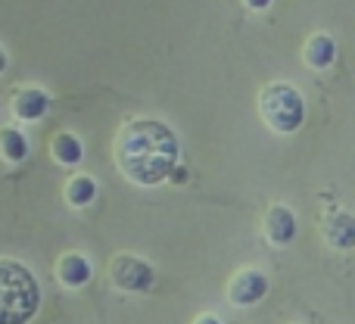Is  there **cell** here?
I'll list each match as a JSON object with an SVG mask.
<instances>
[{
	"label": "cell",
	"mask_w": 355,
	"mask_h": 324,
	"mask_svg": "<svg viewBox=\"0 0 355 324\" xmlns=\"http://www.w3.org/2000/svg\"><path fill=\"white\" fill-rule=\"evenodd\" d=\"M181 141L175 128L162 119L131 116L112 137V162L119 175L135 187H156L168 181V171L178 165Z\"/></svg>",
	"instance_id": "1"
},
{
	"label": "cell",
	"mask_w": 355,
	"mask_h": 324,
	"mask_svg": "<svg viewBox=\"0 0 355 324\" xmlns=\"http://www.w3.org/2000/svg\"><path fill=\"white\" fill-rule=\"evenodd\" d=\"M41 309V284L25 262L0 256V324H28Z\"/></svg>",
	"instance_id": "2"
},
{
	"label": "cell",
	"mask_w": 355,
	"mask_h": 324,
	"mask_svg": "<svg viewBox=\"0 0 355 324\" xmlns=\"http://www.w3.org/2000/svg\"><path fill=\"white\" fill-rule=\"evenodd\" d=\"M259 116L275 135H296L306 125V97L287 81H271L259 91Z\"/></svg>",
	"instance_id": "3"
},
{
	"label": "cell",
	"mask_w": 355,
	"mask_h": 324,
	"mask_svg": "<svg viewBox=\"0 0 355 324\" xmlns=\"http://www.w3.org/2000/svg\"><path fill=\"white\" fill-rule=\"evenodd\" d=\"M110 281L122 293H150L156 284V268L144 256L135 253H116L110 262Z\"/></svg>",
	"instance_id": "4"
},
{
	"label": "cell",
	"mask_w": 355,
	"mask_h": 324,
	"mask_svg": "<svg viewBox=\"0 0 355 324\" xmlns=\"http://www.w3.org/2000/svg\"><path fill=\"white\" fill-rule=\"evenodd\" d=\"M268 296V278L259 268H240L227 281V302L240 309H250Z\"/></svg>",
	"instance_id": "5"
},
{
	"label": "cell",
	"mask_w": 355,
	"mask_h": 324,
	"mask_svg": "<svg viewBox=\"0 0 355 324\" xmlns=\"http://www.w3.org/2000/svg\"><path fill=\"white\" fill-rule=\"evenodd\" d=\"M296 231H300L296 212L284 203L268 206V212L262 215V237L268 246H290L296 240Z\"/></svg>",
	"instance_id": "6"
},
{
	"label": "cell",
	"mask_w": 355,
	"mask_h": 324,
	"mask_svg": "<svg viewBox=\"0 0 355 324\" xmlns=\"http://www.w3.org/2000/svg\"><path fill=\"white\" fill-rule=\"evenodd\" d=\"M50 112V94L44 87H16L10 97V116L19 122H41Z\"/></svg>",
	"instance_id": "7"
},
{
	"label": "cell",
	"mask_w": 355,
	"mask_h": 324,
	"mask_svg": "<svg viewBox=\"0 0 355 324\" xmlns=\"http://www.w3.org/2000/svg\"><path fill=\"white\" fill-rule=\"evenodd\" d=\"M321 237L327 240V246L334 250H352L355 246V219L346 209H337V212H324L318 221Z\"/></svg>",
	"instance_id": "8"
},
{
	"label": "cell",
	"mask_w": 355,
	"mask_h": 324,
	"mask_svg": "<svg viewBox=\"0 0 355 324\" xmlns=\"http://www.w3.org/2000/svg\"><path fill=\"white\" fill-rule=\"evenodd\" d=\"M94 278V268H91V259L81 256V253H62L56 259V281L69 290H78L85 287L87 281Z\"/></svg>",
	"instance_id": "9"
},
{
	"label": "cell",
	"mask_w": 355,
	"mask_h": 324,
	"mask_svg": "<svg viewBox=\"0 0 355 324\" xmlns=\"http://www.w3.org/2000/svg\"><path fill=\"white\" fill-rule=\"evenodd\" d=\"M302 60L309 69H331V62L337 60V41L324 31H315L302 47Z\"/></svg>",
	"instance_id": "10"
},
{
	"label": "cell",
	"mask_w": 355,
	"mask_h": 324,
	"mask_svg": "<svg viewBox=\"0 0 355 324\" xmlns=\"http://www.w3.org/2000/svg\"><path fill=\"white\" fill-rule=\"evenodd\" d=\"M50 156H53L60 165L72 169V165L81 162V156H85V147H81V141L72 135V131H56V135L50 137Z\"/></svg>",
	"instance_id": "11"
},
{
	"label": "cell",
	"mask_w": 355,
	"mask_h": 324,
	"mask_svg": "<svg viewBox=\"0 0 355 324\" xmlns=\"http://www.w3.org/2000/svg\"><path fill=\"white\" fill-rule=\"evenodd\" d=\"M28 137L22 135L19 128H12V125H6V128H0V160L10 162V165H19L28 160Z\"/></svg>",
	"instance_id": "12"
},
{
	"label": "cell",
	"mask_w": 355,
	"mask_h": 324,
	"mask_svg": "<svg viewBox=\"0 0 355 324\" xmlns=\"http://www.w3.org/2000/svg\"><path fill=\"white\" fill-rule=\"evenodd\" d=\"M62 196H66V203L72 209H85L94 203V196H97V181H94L91 175H72L66 181V187H62Z\"/></svg>",
	"instance_id": "13"
},
{
	"label": "cell",
	"mask_w": 355,
	"mask_h": 324,
	"mask_svg": "<svg viewBox=\"0 0 355 324\" xmlns=\"http://www.w3.org/2000/svg\"><path fill=\"white\" fill-rule=\"evenodd\" d=\"M246 3V10H252V12H262V10H268L275 0H243Z\"/></svg>",
	"instance_id": "14"
},
{
	"label": "cell",
	"mask_w": 355,
	"mask_h": 324,
	"mask_svg": "<svg viewBox=\"0 0 355 324\" xmlns=\"http://www.w3.org/2000/svg\"><path fill=\"white\" fill-rule=\"evenodd\" d=\"M193 324H221L218 315H212V312H202V315H196Z\"/></svg>",
	"instance_id": "15"
},
{
	"label": "cell",
	"mask_w": 355,
	"mask_h": 324,
	"mask_svg": "<svg viewBox=\"0 0 355 324\" xmlns=\"http://www.w3.org/2000/svg\"><path fill=\"white\" fill-rule=\"evenodd\" d=\"M6 62H10V60H6V50H3V47H0V75H3V72H6Z\"/></svg>",
	"instance_id": "16"
}]
</instances>
